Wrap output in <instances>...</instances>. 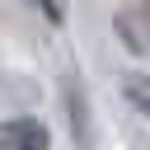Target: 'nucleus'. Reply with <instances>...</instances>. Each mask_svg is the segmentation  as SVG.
Here are the masks:
<instances>
[{"label":"nucleus","instance_id":"f257e3e1","mask_svg":"<svg viewBox=\"0 0 150 150\" xmlns=\"http://www.w3.org/2000/svg\"><path fill=\"white\" fill-rule=\"evenodd\" d=\"M0 150H56L52 145V131L42 117L33 112H14L0 122Z\"/></svg>","mask_w":150,"mask_h":150},{"label":"nucleus","instance_id":"f03ea898","mask_svg":"<svg viewBox=\"0 0 150 150\" xmlns=\"http://www.w3.org/2000/svg\"><path fill=\"white\" fill-rule=\"evenodd\" d=\"M112 28H117V38H122V47H127L131 56H150V19H145L141 5H136V9H122V14L112 19Z\"/></svg>","mask_w":150,"mask_h":150},{"label":"nucleus","instance_id":"7ed1b4c3","mask_svg":"<svg viewBox=\"0 0 150 150\" xmlns=\"http://www.w3.org/2000/svg\"><path fill=\"white\" fill-rule=\"evenodd\" d=\"M122 98L131 103V112H141L150 122V75H127L122 80Z\"/></svg>","mask_w":150,"mask_h":150},{"label":"nucleus","instance_id":"20e7f679","mask_svg":"<svg viewBox=\"0 0 150 150\" xmlns=\"http://www.w3.org/2000/svg\"><path fill=\"white\" fill-rule=\"evenodd\" d=\"M66 94H70V117H75V141H89V122H84V98H80V80H75V70H66V84H61Z\"/></svg>","mask_w":150,"mask_h":150},{"label":"nucleus","instance_id":"39448f33","mask_svg":"<svg viewBox=\"0 0 150 150\" xmlns=\"http://www.w3.org/2000/svg\"><path fill=\"white\" fill-rule=\"evenodd\" d=\"M33 5H38V9H42L52 23H61V5H56V0H33Z\"/></svg>","mask_w":150,"mask_h":150},{"label":"nucleus","instance_id":"423d86ee","mask_svg":"<svg viewBox=\"0 0 150 150\" xmlns=\"http://www.w3.org/2000/svg\"><path fill=\"white\" fill-rule=\"evenodd\" d=\"M141 9H145V19H150V0H141Z\"/></svg>","mask_w":150,"mask_h":150}]
</instances>
